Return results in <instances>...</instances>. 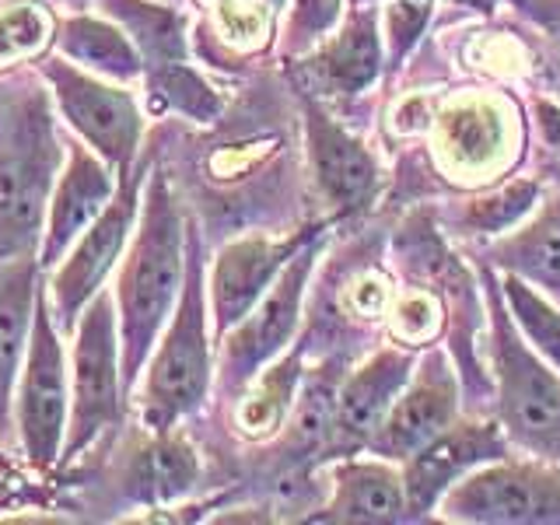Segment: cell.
I'll use <instances>...</instances> for the list:
<instances>
[{
	"label": "cell",
	"mask_w": 560,
	"mask_h": 525,
	"mask_svg": "<svg viewBox=\"0 0 560 525\" xmlns=\"http://www.w3.org/2000/svg\"><path fill=\"white\" fill-rule=\"evenodd\" d=\"M262 4H267L270 11H280V8H284V0H262Z\"/></svg>",
	"instance_id": "cell-34"
},
{
	"label": "cell",
	"mask_w": 560,
	"mask_h": 525,
	"mask_svg": "<svg viewBox=\"0 0 560 525\" xmlns=\"http://www.w3.org/2000/svg\"><path fill=\"white\" fill-rule=\"evenodd\" d=\"M39 256H18L0 262V442L14 431V385L22 375L25 350L35 319V298H39Z\"/></svg>",
	"instance_id": "cell-19"
},
{
	"label": "cell",
	"mask_w": 560,
	"mask_h": 525,
	"mask_svg": "<svg viewBox=\"0 0 560 525\" xmlns=\"http://www.w3.org/2000/svg\"><path fill=\"white\" fill-rule=\"evenodd\" d=\"M57 49L70 63L92 70V74L105 81L130 84L137 78H144V60H140L133 39L127 35V28L109 22V18H95V14L60 18Z\"/></svg>",
	"instance_id": "cell-21"
},
{
	"label": "cell",
	"mask_w": 560,
	"mask_h": 525,
	"mask_svg": "<svg viewBox=\"0 0 560 525\" xmlns=\"http://www.w3.org/2000/svg\"><path fill=\"white\" fill-rule=\"evenodd\" d=\"M512 442L501 428V420H455L428 445H420L402 463V487H407L410 518H428L452 483H459L466 472L480 469L494 459H504Z\"/></svg>",
	"instance_id": "cell-12"
},
{
	"label": "cell",
	"mask_w": 560,
	"mask_h": 525,
	"mask_svg": "<svg viewBox=\"0 0 560 525\" xmlns=\"http://www.w3.org/2000/svg\"><path fill=\"white\" fill-rule=\"evenodd\" d=\"M67 424H70V382H67L60 326L52 319L49 291L46 284H39L32 337H28L25 364L22 375H18V396H14V431L25 459L39 469L60 466Z\"/></svg>",
	"instance_id": "cell-6"
},
{
	"label": "cell",
	"mask_w": 560,
	"mask_h": 525,
	"mask_svg": "<svg viewBox=\"0 0 560 525\" xmlns=\"http://www.w3.org/2000/svg\"><path fill=\"white\" fill-rule=\"evenodd\" d=\"M407 487L402 469L389 459H343L332 466L329 501L312 515V522H343V525H382L407 522Z\"/></svg>",
	"instance_id": "cell-17"
},
{
	"label": "cell",
	"mask_w": 560,
	"mask_h": 525,
	"mask_svg": "<svg viewBox=\"0 0 560 525\" xmlns=\"http://www.w3.org/2000/svg\"><path fill=\"white\" fill-rule=\"evenodd\" d=\"M501 291L518 332L560 372V305H553L547 294H539L529 280L515 273L501 277Z\"/></svg>",
	"instance_id": "cell-26"
},
{
	"label": "cell",
	"mask_w": 560,
	"mask_h": 525,
	"mask_svg": "<svg viewBox=\"0 0 560 525\" xmlns=\"http://www.w3.org/2000/svg\"><path fill=\"white\" fill-rule=\"evenodd\" d=\"M186 280V221L165 172L148 175L140 224L116 277V319L122 350V385L133 396L154 343L179 305Z\"/></svg>",
	"instance_id": "cell-1"
},
{
	"label": "cell",
	"mask_w": 560,
	"mask_h": 525,
	"mask_svg": "<svg viewBox=\"0 0 560 525\" xmlns=\"http://www.w3.org/2000/svg\"><path fill=\"white\" fill-rule=\"evenodd\" d=\"M60 18L43 0H11L0 4V70L39 63L57 46Z\"/></svg>",
	"instance_id": "cell-24"
},
{
	"label": "cell",
	"mask_w": 560,
	"mask_h": 525,
	"mask_svg": "<svg viewBox=\"0 0 560 525\" xmlns=\"http://www.w3.org/2000/svg\"><path fill=\"white\" fill-rule=\"evenodd\" d=\"M148 98L158 113H179L192 122H214L224 109L221 95L210 88L189 60L162 70H148Z\"/></svg>",
	"instance_id": "cell-25"
},
{
	"label": "cell",
	"mask_w": 560,
	"mask_h": 525,
	"mask_svg": "<svg viewBox=\"0 0 560 525\" xmlns=\"http://www.w3.org/2000/svg\"><path fill=\"white\" fill-rule=\"evenodd\" d=\"M60 172V133L39 81L0 84V262L39 256Z\"/></svg>",
	"instance_id": "cell-2"
},
{
	"label": "cell",
	"mask_w": 560,
	"mask_h": 525,
	"mask_svg": "<svg viewBox=\"0 0 560 525\" xmlns=\"http://www.w3.org/2000/svg\"><path fill=\"white\" fill-rule=\"evenodd\" d=\"M98 4L116 25L127 28L140 60H144V74L189 60L186 18L179 8L154 4V0H98Z\"/></svg>",
	"instance_id": "cell-22"
},
{
	"label": "cell",
	"mask_w": 560,
	"mask_h": 525,
	"mask_svg": "<svg viewBox=\"0 0 560 525\" xmlns=\"http://www.w3.org/2000/svg\"><path fill=\"white\" fill-rule=\"evenodd\" d=\"M512 4L525 18H533V22L560 46V0H512Z\"/></svg>",
	"instance_id": "cell-32"
},
{
	"label": "cell",
	"mask_w": 560,
	"mask_h": 525,
	"mask_svg": "<svg viewBox=\"0 0 560 525\" xmlns=\"http://www.w3.org/2000/svg\"><path fill=\"white\" fill-rule=\"evenodd\" d=\"M536 197H539V183L518 179V183L504 186L498 192H487V197H480V200L463 203L459 214H455V224H459L466 235L498 238L508 232V228H515L525 214H529Z\"/></svg>",
	"instance_id": "cell-27"
},
{
	"label": "cell",
	"mask_w": 560,
	"mask_h": 525,
	"mask_svg": "<svg viewBox=\"0 0 560 525\" xmlns=\"http://www.w3.org/2000/svg\"><path fill=\"white\" fill-rule=\"evenodd\" d=\"M438 508L445 522L560 525V466L504 455L452 483Z\"/></svg>",
	"instance_id": "cell-9"
},
{
	"label": "cell",
	"mask_w": 560,
	"mask_h": 525,
	"mask_svg": "<svg viewBox=\"0 0 560 525\" xmlns=\"http://www.w3.org/2000/svg\"><path fill=\"white\" fill-rule=\"evenodd\" d=\"M305 130L319 197L337 218L364 214L382 189V172L372 151L350 137L337 119H329L315 102H305Z\"/></svg>",
	"instance_id": "cell-14"
},
{
	"label": "cell",
	"mask_w": 560,
	"mask_h": 525,
	"mask_svg": "<svg viewBox=\"0 0 560 525\" xmlns=\"http://www.w3.org/2000/svg\"><path fill=\"white\" fill-rule=\"evenodd\" d=\"M480 273L498 378V420L515 448L560 466V372L518 332L494 262L483 259Z\"/></svg>",
	"instance_id": "cell-3"
},
{
	"label": "cell",
	"mask_w": 560,
	"mask_h": 525,
	"mask_svg": "<svg viewBox=\"0 0 560 525\" xmlns=\"http://www.w3.org/2000/svg\"><path fill=\"white\" fill-rule=\"evenodd\" d=\"M315 232L319 228H305L291 238L249 235L224 245L214 259V270H210V312H214L218 340L259 305V298L273 288L280 270L305 249Z\"/></svg>",
	"instance_id": "cell-13"
},
{
	"label": "cell",
	"mask_w": 560,
	"mask_h": 525,
	"mask_svg": "<svg viewBox=\"0 0 560 525\" xmlns=\"http://www.w3.org/2000/svg\"><path fill=\"white\" fill-rule=\"evenodd\" d=\"M122 350L113 294L98 291L74 329V372H70V424L60 463H74L105 431L122 420Z\"/></svg>",
	"instance_id": "cell-5"
},
{
	"label": "cell",
	"mask_w": 560,
	"mask_h": 525,
	"mask_svg": "<svg viewBox=\"0 0 560 525\" xmlns=\"http://www.w3.org/2000/svg\"><path fill=\"white\" fill-rule=\"evenodd\" d=\"M148 175H151V158H140L127 175H119V189L109 200V207L70 245V253L60 259L57 273L49 277L46 291H49L52 319H57L60 332H67V337L78 329L84 308L92 305V298L105 288V277L122 259V249H127L140 214V186L148 183Z\"/></svg>",
	"instance_id": "cell-8"
},
{
	"label": "cell",
	"mask_w": 560,
	"mask_h": 525,
	"mask_svg": "<svg viewBox=\"0 0 560 525\" xmlns=\"http://www.w3.org/2000/svg\"><path fill=\"white\" fill-rule=\"evenodd\" d=\"M343 11V0H294L284 25V52L298 57L319 46L326 35L337 28Z\"/></svg>",
	"instance_id": "cell-30"
},
{
	"label": "cell",
	"mask_w": 560,
	"mask_h": 525,
	"mask_svg": "<svg viewBox=\"0 0 560 525\" xmlns=\"http://www.w3.org/2000/svg\"><path fill=\"white\" fill-rule=\"evenodd\" d=\"M536 122H539V137H542V148L553 158V165L560 168V105L539 98L536 102Z\"/></svg>",
	"instance_id": "cell-33"
},
{
	"label": "cell",
	"mask_w": 560,
	"mask_h": 525,
	"mask_svg": "<svg viewBox=\"0 0 560 525\" xmlns=\"http://www.w3.org/2000/svg\"><path fill=\"white\" fill-rule=\"evenodd\" d=\"M455 417H459V378H455L445 350L434 347L420 358L393 410L368 438V448L389 463H407L420 445L452 428Z\"/></svg>",
	"instance_id": "cell-11"
},
{
	"label": "cell",
	"mask_w": 560,
	"mask_h": 525,
	"mask_svg": "<svg viewBox=\"0 0 560 525\" xmlns=\"http://www.w3.org/2000/svg\"><path fill=\"white\" fill-rule=\"evenodd\" d=\"M382 32L378 11L358 8L347 18L337 35H329L315 46L312 57L302 60L298 78L305 81L312 95H361L382 74Z\"/></svg>",
	"instance_id": "cell-16"
},
{
	"label": "cell",
	"mask_w": 560,
	"mask_h": 525,
	"mask_svg": "<svg viewBox=\"0 0 560 525\" xmlns=\"http://www.w3.org/2000/svg\"><path fill=\"white\" fill-rule=\"evenodd\" d=\"M431 18V0H389L385 8V32H389V63L396 67L420 39Z\"/></svg>",
	"instance_id": "cell-31"
},
{
	"label": "cell",
	"mask_w": 560,
	"mask_h": 525,
	"mask_svg": "<svg viewBox=\"0 0 560 525\" xmlns=\"http://www.w3.org/2000/svg\"><path fill=\"white\" fill-rule=\"evenodd\" d=\"M197 452H192L179 434H154V442L148 448H140L133 455L130 466V490L144 501H172L186 494L197 480Z\"/></svg>",
	"instance_id": "cell-23"
},
{
	"label": "cell",
	"mask_w": 560,
	"mask_h": 525,
	"mask_svg": "<svg viewBox=\"0 0 560 525\" xmlns=\"http://www.w3.org/2000/svg\"><path fill=\"white\" fill-rule=\"evenodd\" d=\"M39 74L49 81L67 127L88 140V148L116 175H127L137 165L140 137H144V116H140L137 98L127 88L70 63L67 57H49V52L39 60Z\"/></svg>",
	"instance_id": "cell-7"
},
{
	"label": "cell",
	"mask_w": 560,
	"mask_h": 525,
	"mask_svg": "<svg viewBox=\"0 0 560 525\" xmlns=\"http://www.w3.org/2000/svg\"><path fill=\"white\" fill-rule=\"evenodd\" d=\"M8 466V452H4V445H0V469Z\"/></svg>",
	"instance_id": "cell-35"
},
{
	"label": "cell",
	"mask_w": 560,
	"mask_h": 525,
	"mask_svg": "<svg viewBox=\"0 0 560 525\" xmlns=\"http://www.w3.org/2000/svg\"><path fill=\"white\" fill-rule=\"evenodd\" d=\"M501 116L490 113L487 105H469L445 116V148L459 165L487 168L490 158L501 151Z\"/></svg>",
	"instance_id": "cell-28"
},
{
	"label": "cell",
	"mask_w": 560,
	"mask_h": 525,
	"mask_svg": "<svg viewBox=\"0 0 560 525\" xmlns=\"http://www.w3.org/2000/svg\"><path fill=\"white\" fill-rule=\"evenodd\" d=\"M210 389V337L203 291V238L186 224V280L168 329L154 343V358L140 385V420L154 434L172 431L183 417L197 413Z\"/></svg>",
	"instance_id": "cell-4"
},
{
	"label": "cell",
	"mask_w": 560,
	"mask_h": 525,
	"mask_svg": "<svg viewBox=\"0 0 560 525\" xmlns=\"http://www.w3.org/2000/svg\"><path fill=\"white\" fill-rule=\"evenodd\" d=\"M116 197L113 168L102 162L95 151H88L78 140H67V168L52 186L49 210H46V232L39 242V267L52 270L70 253L88 228L95 224L109 200Z\"/></svg>",
	"instance_id": "cell-15"
},
{
	"label": "cell",
	"mask_w": 560,
	"mask_h": 525,
	"mask_svg": "<svg viewBox=\"0 0 560 525\" xmlns=\"http://www.w3.org/2000/svg\"><path fill=\"white\" fill-rule=\"evenodd\" d=\"M298 378V358L277 364L267 378H259L256 393H249L238 407V428L253 438L277 431L280 417L291 407V385Z\"/></svg>",
	"instance_id": "cell-29"
},
{
	"label": "cell",
	"mask_w": 560,
	"mask_h": 525,
	"mask_svg": "<svg viewBox=\"0 0 560 525\" xmlns=\"http://www.w3.org/2000/svg\"><path fill=\"white\" fill-rule=\"evenodd\" d=\"M413 368L417 358L410 350L385 347L347 375L337 393V407H332V428H337L340 442L368 445V438L378 431L385 413L393 410L402 385L410 382Z\"/></svg>",
	"instance_id": "cell-18"
},
{
	"label": "cell",
	"mask_w": 560,
	"mask_h": 525,
	"mask_svg": "<svg viewBox=\"0 0 560 525\" xmlns=\"http://www.w3.org/2000/svg\"><path fill=\"white\" fill-rule=\"evenodd\" d=\"M483 259L504 273L529 280L533 288L560 305V189L550 192L536 214L512 235L490 242Z\"/></svg>",
	"instance_id": "cell-20"
},
{
	"label": "cell",
	"mask_w": 560,
	"mask_h": 525,
	"mask_svg": "<svg viewBox=\"0 0 560 525\" xmlns=\"http://www.w3.org/2000/svg\"><path fill=\"white\" fill-rule=\"evenodd\" d=\"M315 259H319V245L312 238L305 249L280 270L273 288L259 298V305L221 337V385L224 389H242V385H249L262 372V364L277 358L280 350L291 343L298 319H302V298H305V284H308Z\"/></svg>",
	"instance_id": "cell-10"
}]
</instances>
